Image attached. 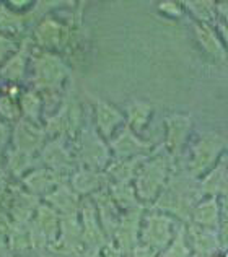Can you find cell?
<instances>
[{
    "instance_id": "5",
    "label": "cell",
    "mask_w": 228,
    "mask_h": 257,
    "mask_svg": "<svg viewBox=\"0 0 228 257\" xmlns=\"http://www.w3.org/2000/svg\"><path fill=\"white\" fill-rule=\"evenodd\" d=\"M106 120L109 125H108V128L111 131V128L114 127V124L118 122L119 120V116L116 114V111H112L111 107H108V106H103L101 109H99V120Z\"/></svg>"
},
{
    "instance_id": "1",
    "label": "cell",
    "mask_w": 228,
    "mask_h": 257,
    "mask_svg": "<svg viewBox=\"0 0 228 257\" xmlns=\"http://www.w3.org/2000/svg\"><path fill=\"white\" fill-rule=\"evenodd\" d=\"M223 148V142L220 140V137L213 134L205 135V137L199 142V145L196 148V153H194V161H192V168L194 173H204L205 170H209L210 166H213L217 157L220 155Z\"/></svg>"
},
{
    "instance_id": "2",
    "label": "cell",
    "mask_w": 228,
    "mask_h": 257,
    "mask_svg": "<svg viewBox=\"0 0 228 257\" xmlns=\"http://www.w3.org/2000/svg\"><path fill=\"white\" fill-rule=\"evenodd\" d=\"M196 33H197L199 43L202 44L204 49L209 52L213 59L220 60V62L226 60V49H225V46H223L222 38H218L217 33L213 31L209 25H199V26H196Z\"/></svg>"
},
{
    "instance_id": "6",
    "label": "cell",
    "mask_w": 228,
    "mask_h": 257,
    "mask_svg": "<svg viewBox=\"0 0 228 257\" xmlns=\"http://www.w3.org/2000/svg\"><path fill=\"white\" fill-rule=\"evenodd\" d=\"M217 12L220 13V17L225 20V25L228 26V2L217 4Z\"/></svg>"
},
{
    "instance_id": "3",
    "label": "cell",
    "mask_w": 228,
    "mask_h": 257,
    "mask_svg": "<svg viewBox=\"0 0 228 257\" xmlns=\"http://www.w3.org/2000/svg\"><path fill=\"white\" fill-rule=\"evenodd\" d=\"M187 127H189V120H187L186 117H173L171 119V132H170V142L173 144L174 148H178L181 144H183V140L186 137L187 134Z\"/></svg>"
},
{
    "instance_id": "4",
    "label": "cell",
    "mask_w": 228,
    "mask_h": 257,
    "mask_svg": "<svg viewBox=\"0 0 228 257\" xmlns=\"http://www.w3.org/2000/svg\"><path fill=\"white\" fill-rule=\"evenodd\" d=\"M192 7H197V9H191L192 12H196V15L197 18L202 22L204 25L207 22H210V20L215 17V10L217 9H213L215 7V4H212V2H191Z\"/></svg>"
},
{
    "instance_id": "7",
    "label": "cell",
    "mask_w": 228,
    "mask_h": 257,
    "mask_svg": "<svg viewBox=\"0 0 228 257\" xmlns=\"http://www.w3.org/2000/svg\"><path fill=\"white\" fill-rule=\"evenodd\" d=\"M218 30H220V35H222V41H223L225 49H228V26L222 23L218 26Z\"/></svg>"
}]
</instances>
